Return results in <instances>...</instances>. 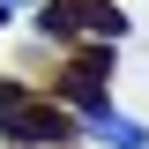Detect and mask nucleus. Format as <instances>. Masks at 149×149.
<instances>
[{
	"instance_id": "f257e3e1",
	"label": "nucleus",
	"mask_w": 149,
	"mask_h": 149,
	"mask_svg": "<svg viewBox=\"0 0 149 149\" xmlns=\"http://www.w3.org/2000/svg\"><path fill=\"white\" fill-rule=\"evenodd\" d=\"M0 134L15 149H60L82 134V112L67 104H45V97H30L22 82H0Z\"/></svg>"
},
{
	"instance_id": "f03ea898",
	"label": "nucleus",
	"mask_w": 149,
	"mask_h": 149,
	"mask_svg": "<svg viewBox=\"0 0 149 149\" xmlns=\"http://www.w3.org/2000/svg\"><path fill=\"white\" fill-rule=\"evenodd\" d=\"M104 82H112V45H82V52L67 60V74H60V90H67L74 112L104 104Z\"/></svg>"
},
{
	"instance_id": "7ed1b4c3",
	"label": "nucleus",
	"mask_w": 149,
	"mask_h": 149,
	"mask_svg": "<svg viewBox=\"0 0 149 149\" xmlns=\"http://www.w3.org/2000/svg\"><path fill=\"white\" fill-rule=\"evenodd\" d=\"M82 134H97V142H112V149H149V127H134L127 112H112V104L82 112Z\"/></svg>"
}]
</instances>
